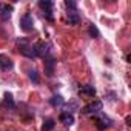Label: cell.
Instances as JSON below:
<instances>
[{"instance_id":"cell-6","label":"cell","mask_w":131,"mask_h":131,"mask_svg":"<svg viewBox=\"0 0 131 131\" xmlns=\"http://www.w3.org/2000/svg\"><path fill=\"white\" fill-rule=\"evenodd\" d=\"M34 51H36V57H46L51 54V45L46 42H39L34 43Z\"/></svg>"},{"instance_id":"cell-8","label":"cell","mask_w":131,"mask_h":131,"mask_svg":"<svg viewBox=\"0 0 131 131\" xmlns=\"http://www.w3.org/2000/svg\"><path fill=\"white\" fill-rule=\"evenodd\" d=\"M54 67H56V59L49 54L45 57V74L48 77H52L54 76Z\"/></svg>"},{"instance_id":"cell-18","label":"cell","mask_w":131,"mask_h":131,"mask_svg":"<svg viewBox=\"0 0 131 131\" xmlns=\"http://www.w3.org/2000/svg\"><path fill=\"white\" fill-rule=\"evenodd\" d=\"M28 76H29V79H31L34 83H39V82H40V79H39V73H37L36 70H29V71H28Z\"/></svg>"},{"instance_id":"cell-5","label":"cell","mask_w":131,"mask_h":131,"mask_svg":"<svg viewBox=\"0 0 131 131\" xmlns=\"http://www.w3.org/2000/svg\"><path fill=\"white\" fill-rule=\"evenodd\" d=\"M20 29L23 32H31L34 29V19L31 13H26L20 17Z\"/></svg>"},{"instance_id":"cell-4","label":"cell","mask_w":131,"mask_h":131,"mask_svg":"<svg viewBox=\"0 0 131 131\" xmlns=\"http://www.w3.org/2000/svg\"><path fill=\"white\" fill-rule=\"evenodd\" d=\"M102 108H103V103H102V100H93V102H90L88 105H85L83 108H82V114H99V113H102Z\"/></svg>"},{"instance_id":"cell-2","label":"cell","mask_w":131,"mask_h":131,"mask_svg":"<svg viewBox=\"0 0 131 131\" xmlns=\"http://www.w3.org/2000/svg\"><path fill=\"white\" fill-rule=\"evenodd\" d=\"M37 5H39V8L42 9L43 17H45L46 20L52 22V20H54V16H52V6H54V3L51 2V0H40Z\"/></svg>"},{"instance_id":"cell-11","label":"cell","mask_w":131,"mask_h":131,"mask_svg":"<svg viewBox=\"0 0 131 131\" xmlns=\"http://www.w3.org/2000/svg\"><path fill=\"white\" fill-rule=\"evenodd\" d=\"M59 120L65 125V126H71L73 123H74V116L73 114H70V113H65V111H62L60 113V117H59Z\"/></svg>"},{"instance_id":"cell-10","label":"cell","mask_w":131,"mask_h":131,"mask_svg":"<svg viewBox=\"0 0 131 131\" xmlns=\"http://www.w3.org/2000/svg\"><path fill=\"white\" fill-rule=\"evenodd\" d=\"M67 20H68V23L73 25V26L79 25V23H80V16H79L77 9H68V13H67Z\"/></svg>"},{"instance_id":"cell-13","label":"cell","mask_w":131,"mask_h":131,"mask_svg":"<svg viewBox=\"0 0 131 131\" xmlns=\"http://www.w3.org/2000/svg\"><path fill=\"white\" fill-rule=\"evenodd\" d=\"M77 110H79V102H76V100H71V102H68V103H63V111H65V113L73 114V113L77 111Z\"/></svg>"},{"instance_id":"cell-3","label":"cell","mask_w":131,"mask_h":131,"mask_svg":"<svg viewBox=\"0 0 131 131\" xmlns=\"http://www.w3.org/2000/svg\"><path fill=\"white\" fill-rule=\"evenodd\" d=\"M94 122H96V126H97V129H100V131H103V129H108V128H111V126H113V120H111L108 116H105L103 113H99V114H96V117H94Z\"/></svg>"},{"instance_id":"cell-1","label":"cell","mask_w":131,"mask_h":131,"mask_svg":"<svg viewBox=\"0 0 131 131\" xmlns=\"http://www.w3.org/2000/svg\"><path fill=\"white\" fill-rule=\"evenodd\" d=\"M17 48L19 52L28 59H36V51H34V43H31L28 39H20L17 40Z\"/></svg>"},{"instance_id":"cell-19","label":"cell","mask_w":131,"mask_h":131,"mask_svg":"<svg viewBox=\"0 0 131 131\" xmlns=\"http://www.w3.org/2000/svg\"><path fill=\"white\" fill-rule=\"evenodd\" d=\"M65 6H67V9H77V3L71 2V0H65Z\"/></svg>"},{"instance_id":"cell-15","label":"cell","mask_w":131,"mask_h":131,"mask_svg":"<svg viewBox=\"0 0 131 131\" xmlns=\"http://www.w3.org/2000/svg\"><path fill=\"white\" fill-rule=\"evenodd\" d=\"M54 126H56V120H54V119H51V117H48V119H45V120H43L42 131H51Z\"/></svg>"},{"instance_id":"cell-17","label":"cell","mask_w":131,"mask_h":131,"mask_svg":"<svg viewBox=\"0 0 131 131\" xmlns=\"http://www.w3.org/2000/svg\"><path fill=\"white\" fill-rule=\"evenodd\" d=\"M3 97H5V103H6V105H8V106L13 110V108L16 106V103H14V99H13V94H11V93H5V94H3Z\"/></svg>"},{"instance_id":"cell-16","label":"cell","mask_w":131,"mask_h":131,"mask_svg":"<svg viewBox=\"0 0 131 131\" xmlns=\"http://www.w3.org/2000/svg\"><path fill=\"white\" fill-rule=\"evenodd\" d=\"M88 34L93 37V39H100V31H99V28L96 26V25H90V28H88Z\"/></svg>"},{"instance_id":"cell-7","label":"cell","mask_w":131,"mask_h":131,"mask_svg":"<svg viewBox=\"0 0 131 131\" xmlns=\"http://www.w3.org/2000/svg\"><path fill=\"white\" fill-rule=\"evenodd\" d=\"M14 68V62L9 56L0 54V71H9Z\"/></svg>"},{"instance_id":"cell-14","label":"cell","mask_w":131,"mask_h":131,"mask_svg":"<svg viewBox=\"0 0 131 131\" xmlns=\"http://www.w3.org/2000/svg\"><path fill=\"white\" fill-rule=\"evenodd\" d=\"M63 103H65V100H63V97L60 94H54L49 99V105L54 106V108H60V106H63Z\"/></svg>"},{"instance_id":"cell-12","label":"cell","mask_w":131,"mask_h":131,"mask_svg":"<svg viewBox=\"0 0 131 131\" xmlns=\"http://www.w3.org/2000/svg\"><path fill=\"white\" fill-rule=\"evenodd\" d=\"M79 93H80L82 96H86V97H94V96H96V88H94L93 85H83V86L79 90Z\"/></svg>"},{"instance_id":"cell-9","label":"cell","mask_w":131,"mask_h":131,"mask_svg":"<svg viewBox=\"0 0 131 131\" xmlns=\"http://www.w3.org/2000/svg\"><path fill=\"white\" fill-rule=\"evenodd\" d=\"M13 14V6L6 5V3H0V20L2 22H8L11 19Z\"/></svg>"}]
</instances>
